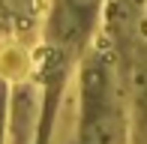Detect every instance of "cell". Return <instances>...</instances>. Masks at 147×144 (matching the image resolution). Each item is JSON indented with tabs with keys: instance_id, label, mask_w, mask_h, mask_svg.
I'll return each instance as SVG.
<instances>
[{
	"instance_id": "obj_1",
	"label": "cell",
	"mask_w": 147,
	"mask_h": 144,
	"mask_svg": "<svg viewBox=\"0 0 147 144\" xmlns=\"http://www.w3.org/2000/svg\"><path fill=\"white\" fill-rule=\"evenodd\" d=\"M27 72H30V54L15 42H3L0 45V75L9 81H18Z\"/></svg>"
}]
</instances>
